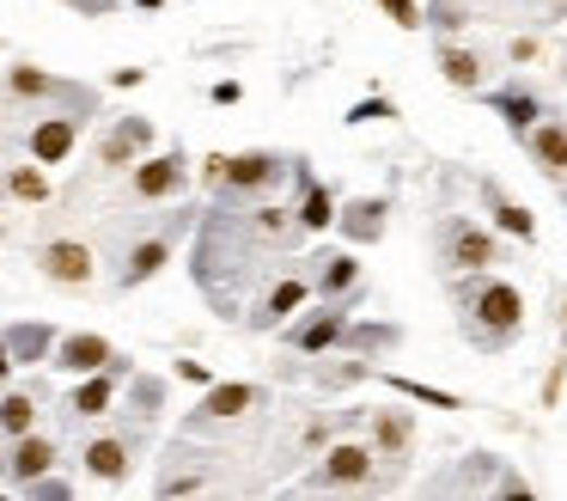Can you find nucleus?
<instances>
[{"instance_id": "1", "label": "nucleus", "mask_w": 567, "mask_h": 501, "mask_svg": "<svg viewBox=\"0 0 567 501\" xmlns=\"http://www.w3.org/2000/svg\"><path fill=\"white\" fill-rule=\"evenodd\" d=\"M458 313H464V337L476 349H506L525 330V294L489 269H470V282L458 288Z\"/></svg>"}, {"instance_id": "2", "label": "nucleus", "mask_w": 567, "mask_h": 501, "mask_svg": "<svg viewBox=\"0 0 567 501\" xmlns=\"http://www.w3.org/2000/svg\"><path fill=\"white\" fill-rule=\"evenodd\" d=\"M281 172H287L281 154H214L201 166V178H208L220 196H262V190L281 184Z\"/></svg>"}, {"instance_id": "3", "label": "nucleus", "mask_w": 567, "mask_h": 501, "mask_svg": "<svg viewBox=\"0 0 567 501\" xmlns=\"http://www.w3.org/2000/svg\"><path fill=\"white\" fill-rule=\"evenodd\" d=\"M440 264L470 276V269H489L501 264V239L470 227V220H440Z\"/></svg>"}, {"instance_id": "4", "label": "nucleus", "mask_w": 567, "mask_h": 501, "mask_svg": "<svg viewBox=\"0 0 567 501\" xmlns=\"http://www.w3.org/2000/svg\"><path fill=\"white\" fill-rule=\"evenodd\" d=\"M360 484H372V447H360V440H336V447L323 453L311 489H360Z\"/></svg>"}, {"instance_id": "5", "label": "nucleus", "mask_w": 567, "mask_h": 501, "mask_svg": "<svg viewBox=\"0 0 567 501\" xmlns=\"http://www.w3.org/2000/svg\"><path fill=\"white\" fill-rule=\"evenodd\" d=\"M184 184H189L184 154H159V159H140L135 166V196L140 203H165V196H177Z\"/></svg>"}, {"instance_id": "6", "label": "nucleus", "mask_w": 567, "mask_h": 501, "mask_svg": "<svg viewBox=\"0 0 567 501\" xmlns=\"http://www.w3.org/2000/svg\"><path fill=\"white\" fill-rule=\"evenodd\" d=\"M384 215H391V203L384 196H354L348 208H336V227L348 245H372V239L384 233Z\"/></svg>"}, {"instance_id": "7", "label": "nucleus", "mask_w": 567, "mask_h": 501, "mask_svg": "<svg viewBox=\"0 0 567 501\" xmlns=\"http://www.w3.org/2000/svg\"><path fill=\"white\" fill-rule=\"evenodd\" d=\"M44 276L67 288H86L93 282V250L74 245V239H56V245H44Z\"/></svg>"}, {"instance_id": "8", "label": "nucleus", "mask_w": 567, "mask_h": 501, "mask_svg": "<svg viewBox=\"0 0 567 501\" xmlns=\"http://www.w3.org/2000/svg\"><path fill=\"white\" fill-rule=\"evenodd\" d=\"M74 142H79V117H44L32 129V159L37 166H62L74 154Z\"/></svg>"}, {"instance_id": "9", "label": "nucleus", "mask_w": 567, "mask_h": 501, "mask_svg": "<svg viewBox=\"0 0 567 501\" xmlns=\"http://www.w3.org/2000/svg\"><path fill=\"white\" fill-rule=\"evenodd\" d=\"M147 142H153V123H147V117H123V123L104 135L98 159H104V166H135V159L147 154Z\"/></svg>"}, {"instance_id": "10", "label": "nucleus", "mask_w": 567, "mask_h": 501, "mask_svg": "<svg viewBox=\"0 0 567 501\" xmlns=\"http://www.w3.org/2000/svg\"><path fill=\"white\" fill-rule=\"evenodd\" d=\"M123 361V355H116ZM116 361H104V367H93V374L79 379V392H74V416H104L110 404H116V374H123V367H116Z\"/></svg>"}, {"instance_id": "11", "label": "nucleus", "mask_w": 567, "mask_h": 501, "mask_svg": "<svg viewBox=\"0 0 567 501\" xmlns=\"http://www.w3.org/2000/svg\"><path fill=\"white\" fill-rule=\"evenodd\" d=\"M104 361H116V349H110L104 337H93V330H79V337H62V343H56V367H67V374H93V367H104Z\"/></svg>"}, {"instance_id": "12", "label": "nucleus", "mask_w": 567, "mask_h": 501, "mask_svg": "<svg viewBox=\"0 0 567 501\" xmlns=\"http://www.w3.org/2000/svg\"><path fill=\"white\" fill-rule=\"evenodd\" d=\"M525 147L550 178H567V123H531L525 129Z\"/></svg>"}, {"instance_id": "13", "label": "nucleus", "mask_w": 567, "mask_h": 501, "mask_svg": "<svg viewBox=\"0 0 567 501\" xmlns=\"http://www.w3.org/2000/svg\"><path fill=\"white\" fill-rule=\"evenodd\" d=\"M372 440H379V453L372 459L403 465V459H409V440H415V423L403 416V410H372Z\"/></svg>"}, {"instance_id": "14", "label": "nucleus", "mask_w": 567, "mask_h": 501, "mask_svg": "<svg viewBox=\"0 0 567 501\" xmlns=\"http://www.w3.org/2000/svg\"><path fill=\"white\" fill-rule=\"evenodd\" d=\"M299 184H306V203H299V233H323V227H336V190H323L311 172H299Z\"/></svg>"}, {"instance_id": "15", "label": "nucleus", "mask_w": 567, "mask_h": 501, "mask_svg": "<svg viewBox=\"0 0 567 501\" xmlns=\"http://www.w3.org/2000/svg\"><path fill=\"white\" fill-rule=\"evenodd\" d=\"M342 330H348V313H318L293 330V349H299V355H323V349L342 343Z\"/></svg>"}, {"instance_id": "16", "label": "nucleus", "mask_w": 567, "mask_h": 501, "mask_svg": "<svg viewBox=\"0 0 567 501\" xmlns=\"http://www.w3.org/2000/svg\"><path fill=\"white\" fill-rule=\"evenodd\" d=\"M354 288H360V257H354V250H336V257H323V269H318V294H323V300H348Z\"/></svg>"}, {"instance_id": "17", "label": "nucleus", "mask_w": 567, "mask_h": 501, "mask_svg": "<svg viewBox=\"0 0 567 501\" xmlns=\"http://www.w3.org/2000/svg\"><path fill=\"white\" fill-rule=\"evenodd\" d=\"M245 410H257V386H208V398H201V416H208V423H232V416H245Z\"/></svg>"}, {"instance_id": "18", "label": "nucleus", "mask_w": 567, "mask_h": 501, "mask_svg": "<svg viewBox=\"0 0 567 501\" xmlns=\"http://www.w3.org/2000/svg\"><path fill=\"white\" fill-rule=\"evenodd\" d=\"M49 465H56V447H49V440H37V435H19L13 459H7V471H13V484H32V477H44Z\"/></svg>"}, {"instance_id": "19", "label": "nucleus", "mask_w": 567, "mask_h": 501, "mask_svg": "<svg viewBox=\"0 0 567 501\" xmlns=\"http://www.w3.org/2000/svg\"><path fill=\"white\" fill-rule=\"evenodd\" d=\"M165 264H171V239H140V245L128 250V264H123V288H140L147 276H159Z\"/></svg>"}, {"instance_id": "20", "label": "nucleus", "mask_w": 567, "mask_h": 501, "mask_svg": "<svg viewBox=\"0 0 567 501\" xmlns=\"http://www.w3.org/2000/svg\"><path fill=\"white\" fill-rule=\"evenodd\" d=\"M489 208H494V233L519 239V245H531V239H537V220H531V208H525V203H506V196H501L494 184H489Z\"/></svg>"}, {"instance_id": "21", "label": "nucleus", "mask_w": 567, "mask_h": 501, "mask_svg": "<svg viewBox=\"0 0 567 501\" xmlns=\"http://www.w3.org/2000/svg\"><path fill=\"white\" fill-rule=\"evenodd\" d=\"M440 74L458 86V93H476L482 86V56L476 49H458V44H440Z\"/></svg>"}, {"instance_id": "22", "label": "nucleus", "mask_w": 567, "mask_h": 501, "mask_svg": "<svg viewBox=\"0 0 567 501\" xmlns=\"http://www.w3.org/2000/svg\"><path fill=\"white\" fill-rule=\"evenodd\" d=\"M86 471L104 477V484H123L128 477V440H93V447H86Z\"/></svg>"}, {"instance_id": "23", "label": "nucleus", "mask_w": 567, "mask_h": 501, "mask_svg": "<svg viewBox=\"0 0 567 501\" xmlns=\"http://www.w3.org/2000/svg\"><path fill=\"white\" fill-rule=\"evenodd\" d=\"M489 105L501 110V123L513 129V135H525V129H531L537 117H543V105H537V93H494Z\"/></svg>"}, {"instance_id": "24", "label": "nucleus", "mask_w": 567, "mask_h": 501, "mask_svg": "<svg viewBox=\"0 0 567 501\" xmlns=\"http://www.w3.org/2000/svg\"><path fill=\"white\" fill-rule=\"evenodd\" d=\"M32 423H37V398L32 392H7L0 398V435H32Z\"/></svg>"}, {"instance_id": "25", "label": "nucleus", "mask_w": 567, "mask_h": 501, "mask_svg": "<svg viewBox=\"0 0 567 501\" xmlns=\"http://www.w3.org/2000/svg\"><path fill=\"white\" fill-rule=\"evenodd\" d=\"M306 300H311V288H306V282H281L275 294L262 300V313H257V325H281V318H287L293 306H306Z\"/></svg>"}, {"instance_id": "26", "label": "nucleus", "mask_w": 567, "mask_h": 501, "mask_svg": "<svg viewBox=\"0 0 567 501\" xmlns=\"http://www.w3.org/2000/svg\"><path fill=\"white\" fill-rule=\"evenodd\" d=\"M391 386H397L403 398H415V404H428V410H464V398H458V392H440V386H421V379L391 374Z\"/></svg>"}, {"instance_id": "27", "label": "nucleus", "mask_w": 567, "mask_h": 501, "mask_svg": "<svg viewBox=\"0 0 567 501\" xmlns=\"http://www.w3.org/2000/svg\"><path fill=\"white\" fill-rule=\"evenodd\" d=\"M49 343H56V337H49L44 325H19L13 337H7V349H13V361H44V355H49Z\"/></svg>"}, {"instance_id": "28", "label": "nucleus", "mask_w": 567, "mask_h": 501, "mask_svg": "<svg viewBox=\"0 0 567 501\" xmlns=\"http://www.w3.org/2000/svg\"><path fill=\"white\" fill-rule=\"evenodd\" d=\"M7 86H13L19 98H56V93H62V86H56L44 68H13V74H7Z\"/></svg>"}, {"instance_id": "29", "label": "nucleus", "mask_w": 567, "mask_h": 501, "mask_svg": "<svg viewBox=\"0 0 567 501\" xmlns=\"http://www.w3.org/2000/svg\"><path fill=\"white\" fill-rule=\"evenodd\" d=\"M13 196H25V203H44V196H49L44 172H13Z\"/></svg>"}, {"instance_id": "30", "label": "nucleus", "mask_w": 567, "mask_h": 501, "mask_svg": "<svg viewBox=\"0 0 567 501\" xmlns=\"http://www.w3.org/2000/svg\"><path fill=\"white\" fill-rule=\"evenodd\" d=\"M372 117H391V105H384V98H367V105L348 110V123H372Z\"/></svg>"}, {"instance_id": "31", "label": "nucleus", "mask_w": 567, "mask_h": 501, "mask_svg": "<svg viewBox=\"0 0 567 501\" xmlns=\"http://www.w3.org/2000/svg\"><path fill=\"white\" fill-rule=\"evenodd\" d=\"M177 374H184L189 386H208V367H201V361H177Z\"/></svg>"}, {"instance_id": "32", "label": "nucleus", "mask_w": 567, "mask_h": 501, "mask_svg": "<svg viewBox=\"0 0 567 501\" xmlns=\"http://www.w3.org/2000/svg\"><path fill=\"white\" fill-rule=\"evenodd\" d=\"M238 98H245V93H238V80H220V86H214V105H238Z\"/></svg>"}, {"instance_id": "33", "label": "nucleus", "mask_w": 567, "mask_h": 501, "mask_svg": "<svg viewBox=\"0 0 567 501\" xmlns=\"http://www.w3.org/2000/svg\"><path fill=\"white\" fill-rule=\"evenodd\" d=\"M13 374V349H7V337H0V379Z\"/></svg>"}, {"instance_id": "34", "label": "nucleus", "mask_w": 567, "mask_h": 501, "mask_svg": "<svg viewBox=\"0 0 567 501\" xmlns=\"http://www.w3.org/2000/svg\"><path fill=\"white\" fill-rule=\"evenodd\" d=\"M135 7H147V13H153V7H165V0H135Z\"/></svg>"}, {"instance_id": "35", "label": "nucleus", "mask_w": 567, "mask_h": 501, "mask_svg": "<svg viewBox=\"0 0 567 501\" xmlns=\"http://www.w3.org/2000/svg\"><path fill=\"white\" fill-rule=\"evenodd\" d=\"M562 337H567V325H562Z\"/></svg>"}]
</instances>
